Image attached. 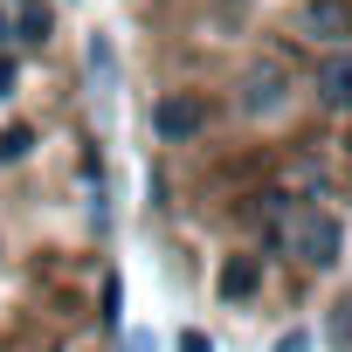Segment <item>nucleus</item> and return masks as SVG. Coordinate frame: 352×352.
<instances>
[{"instance_id": "nucleus-1", "label": "nucleus", "mask_w": 352, "mask_h": 352, "mask_svg": "<svg viewBox=\"0 0 352 352\" xmlns=\"http://www.w3.org/2000/svg\"><path fill=\"white\" fill-rule=\"evenodd\" d=\"M201 124H208V104H201V97H187V90H173V97H159V104H152V131H159V138H173V145L194 138Z\"/></svg>"}, {"instance_id": "nucleus-2", "label": "nucleus", "mask_w": 352, "mask_h": 352, "mask_svg": "<svg viewBox=\"0 0 352 352\" xmlns=\"http://www.w3.org/2000/svg\"><path fill=\"white\" fill-rule=\"evenodd\" d=\"M297 249H304L311 263H331V256H338V221H331V214H311V221L297 228Z\"/></svg>"}, {"instance_id": "nucleus-3", "label": "nucleus", "mask_w": 352, "mask_h": 352, "mask_svg": "<svg viewBox=\"0 0 352 352\" xmlns=\"http://www.w3.org/2000/svg\"><path fill=\"white\" fill-rule=\"evenodd\" d=\"M311 35H352V0H311Z\"/></svg>"}, {"instance_id": "nucleus-4", "label": "nucleus", "mask_w": 352, "mask_h": 352, "mask_svg": "<svg viewBox=\"0 0 352 352\" xmlns=\"http://www.w3.org/2000/svg\"><path fill=\"white\" fill-rule=\"evenodd\" d=\"M318 90H324L331 104H352V56H324V63H318Z\"/></svg>"}, {"instance_id": "nucleus-5", "label": "nucleus", "mask_w": 352, "mask_h": 352, "mask_svg": "<svg viewBox=\"0 0 352 352\" xmlns=\"http://www.w3.org/2000/svg\"><path fill=\"white\" fill-rule=\"evenodd\" d=\"M256 283H263V263H256V256H235V263L221 270V297H249Z\"/></svg>"}, {"instance_id": "nucleus-6", "label": "nucleus", "mask_w": 352, "mask_h": 352, "mask_svg": "<svg viewBox=\"0 0 352 352\" xmlns=\"http://www.w3.org/2000/svg\"><path fill=\"white\" fill-rule=\"evenodd\" d=\"M276 104V69H263L256 83H249V111H270Z\"/></svg>"}, {"instance_id": "nucleus-7", "label": "nucleus", "mask_w": 352, "mask_h": 352, "mask_svg": "<svg viewBox=\"0 0 352 352\" xmlns=\"http://www.w3.org/2000/svg\"><path fill=\"white\" fill-rule=\"evenodd\" d=\"M35 138H28V124H8V131H0V159H21Z\"/></svg>"}, {"instance_id": "nucleus-8", "label": "nucleus", "mask_w": 352, "mask_h": 352, "mask_svg": "<svg viewBox=\"0 0 352 352\" xmlns=\"http://www.w3.org/2000/svg\"><path fill=\"white\" fill-rule=\"evenodd\" d=\"M180 352H208V338H201V331H187V338H180Z\"/></svg>"}, {"instance_id": "nucleus-9", "label": "nucleus", "mask_w": 352, "mask_h": 352, "mask_svg": "<svg viewBox=\"0 0 352 352\" xmlns=\"http://www.w3.org/2000/svg\"><path fill=\"white\" fill-rule=\"evenodd\" d=\"M8 83H14V63H8V56H0V97H8Z\"/></svg>"}]
</instances>
